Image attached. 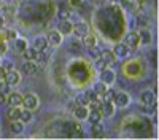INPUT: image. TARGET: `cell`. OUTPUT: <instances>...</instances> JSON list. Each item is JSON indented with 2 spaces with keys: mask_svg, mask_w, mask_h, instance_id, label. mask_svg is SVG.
<instances>
[{
  "mask_svg": "<svg viewBox=\"0 0 159 140\" xmlns=\"http://www.w3.org/2000/svg\"><path fill=\"white\" fill-rule=\"evenodd\" d=\"M37 53H38V51L32 46V48H25L24 51H22V56H24V59L25 61H35V57H37Z\"/></svg>",
  "mask_w": 159,
  "mask_h": 140,
  "instance_id": "obj_17",
  "label": "cell"
},
{
  "mask_svg": "<svg viewBox=\"0 0 159 140\" xmlns=\"http://www.w3.org/2000/svg\"><path fill=\"white\" fill-rule=\"evenodd\" d=\"M24 131V123H21L19 120L11 121V132L13 134H21Z\"/></svg>",
  "mask_w": 159,
  "mask_h": 140,
  "instance_id": "obj_24",
  "label": "cell"
},
{
  "mask_svg": "<svg viewBox=\"0 0 159 140\" xmlns=\"http://www.w3.org/2000/svg\"><path fill=\"white\" fill-rule=\"evenodd\" d=\"M102 113L105 115V116H113V115H115V104H113V102H103Z\"/></svg>",
  "mask_w": 159,
  "mask_h": 140,
  "instance_id": "obj_16",
  "label": "cell"
},
{
  "mask_svg": "<svg viewBox=\"0 0 159 140\" xmlns=\"http://www.w3.org/2000/svg\"><path fill=\"white\" fill-rule=\"evenodd\" d=\"M69 49L72 51L73 54H80V53L83 51V43H81V42H78V40H73V42H70Z\"/></svg>",
  "mask_w": 159,
  "mask_h": 140,
  "instance_id": "obj_20",
  "label": "cell"
},
{
  "mask_svg": "<svg viewBox=\"0 0 159 140\" xmlns=\"http://www.w3.org/2000/svg\"><path fill=\"white\" fill-rule=\"evenodd\" d=\"M96 3H103V0H94Z\"/></svg>",
  "mask_w": 159,
  "mask_h": 140,
  "instance_id": "obj_44",
  "label": "cell"
},
{
  "mask_svg": "<svg viewBox=\"0 0 159 140\" xmlns=\"http://www.w3.org/2000/svg\"><path fill=\"white\" fill-rule=\"evenodd\" d=\"M5 100H7V99H5V96H3L2 93H0V105H2V104H3Z\"/></svg>",
  "mask_w": 159,
  "mask_h": 140,
  "instance_id": "obj_43",
  "label": "cell"
},
{
  "mask_svg": "<svg viewBox=\"0 0 159 140\" xmlns=\"http://www.w3.org/2000/svg\"><path fill=\"white\" fill-rule=\"evenodd\" d=\"M3 25H5V18L0 16V29H3Z\"/></svg>",
  "mask_w": 159,
  "mask_h": 140,
  "instance_id": "obj_42",
  "label": "cell"
},
{
  "mask_svg": "<svg viewBox=\"0 0 159 140\" xmlns=\"http://www.w3.org/2000/svg\"><path fill=\"white\" fill-rule=\"evenodd\" d=\"M124 45L126 46H129V48H135L140 42H139V34H135V32H129L127 35H126V38H124Z\"/></svg>",
  "mask_w": 159,
  "mask_h": 140,
  "instance_id": "obj_10",
  "label": "cell"
},
{
  "mask_svg": "<svg viewBox=\"0 0 159 140\" xmlns=\"http://www.w3.org/2000/svg\"><path fill=\"white\" fill-rule=\"evenodd\" d=\"M19 113H21V110H19L18 107H11V105H10V108L7 110V118L11 120V121H15V120L19 118Z\"/></svg>",
  "mask_w": 159,
  "mask_h": 140,
  "instance_id": "obj_19",
  "label": "cell"
},
{
  "mask_svg": "<svg viewBox=\"0 0 159 140\" xmlns=\"http://www.w3.org/2000/svg\"><path fill=\"white\" fill-rule=\"evenodd\" d=\"M88 96H89V102H97V100L100 99V96H99L96 91H91V93H88Z\"/></svg>",
  "mask_w": 159,
  "mask_h": 140,
  "instance_id": "obj_36",
  "label": "cell"
},
{
  "mask_svg": "<svg viewBox=\"0 0 159 140\" xmlns=\"http://www.w3.org/2000/svg\"><path fill=\"white\" fill-rule=\"evenodd\" d=\"M35 61H38L40 64H46V61H48V54H46V51H38Z\"/></svg>",
  "mask_w": 159,
  "mask_h": 140,
  "instance_id": "obj_32",
  "label": "cell"
},
{
  "mask_svg": "<svg viewBox=\"0 0 159 140\" xmlns=\"http://www.w3.org/2000/svg\"><path fill=\"white\" fill-rule=\"evenodd\" d=\"M86 120H89L91 124L99 123V121L102 120V111H100V110H91V111L88 113V118H86Z\"/></svg>",
  "mask_w": 159,
  "mask_h": 140,
  "instance_id": "obj_18",
  "label": "cell"
},
{
  "mask_svg": "<svg viewBox=\"0 0 159 140\" xmlns=\"http://www.w3.org/2000/svg\"><path fill=\"white\" fill-rule=\"evenodd\" d=\"M22 70H24V73H27V75H34V73H37L38 65H37L35 61H25L24 65H22Z\"/></svg>",
  "mask_w": 159,
  "mask_h": 140,
  "instance_id": "obj_12",
  "label": "cell"
},
{
  "mask_svg": "<svg viewBox=\"0 0 159 140\" xmlns=\"http://www.w3.org/2000/svg\"><path fill=\"white\" fill-rule=\"evenodd\" d=\"M102 97H103V102H113V99H115V91H111V89L107 88V91L102 94Z\"/></svg>",
  "mask_w": 159,
  "mask_h": 140,
  "instance_id": "obj_30",
  "label": "cell"
},
{
  "mask_svg": "<svg viewBox=\"0 0 159 140\" xmlns=\"http://www.w3.org/2000/svg\"><path fill=\"white\" fill-rule=\"evenodd\" d=\"M140 100H142V104H151V102H154V93L147 89V91H143L140 94Z\"/></svg>",
  "mask_w": 159,
  "mask_h": 140,
  "instance_id": "obj_15",
  "label": "cell"
},
{
  "mask_svg": "<svg viewBox=\"0 0 159 140\" xmlns=\"http://www.w3.org/2000/svg\"><path fill=\"white\" fill-rule=\"evenodd\" d=\"M48 40H46V37H42V35H38L34 38V48L37 51H46L48 49Z\"/></svg>",
  "mask_w": 159,
  "mask_h": 140,
  "instance_id": "obj_7",
  "label": "cell"
},
{
  "mask_svg": "<svg viewBox=\"0 0 159 140\" xmlns=\"http://www.w3.org/2000/svg\"><path fill=\"white\" fill-rule=\"evenodd\" d=\"M0 93H2L3 96L10 94V93H11V86H10L7 81H0Z\"/></svg>",
  "mask_w": 159,
  "mask_h": 140,
  "instance_id": "obj_31",
  "label": "cell"
},
{
  "mask_svg": "<svg viewBox=\"0 0 159 140\" xmlns=\"http://www.w3.org/2000/svg\"><path fill=\"white\" fill-rule=\"evenodd\" d=\"M115 80H116V75H115L113 70H110V69H103V70L100 72V81H103L107 86L111 84V83H115Z\"/></svg>",
  "mask_w": 159,
  "mask_h": 140,
  "instance_id": "obj_4",
  "label": "cell"
},
{
  "mask_svg": "<svg viewBox=\"0 0 159 140\" xmlns=\"http://www.w3.org/2000/svg\"><path fill=\"white\" fill-rule=\"evenodd\" d=\"M107 88H108V86L105 84L103 81H97V83L94 84V91H96V93H97V94L102 97V94H103L105 91H107Z\"/></svg>",
  "mask_w": 159,
  "mask_h": 140,
  "instance_id": "obj_28",
  "label": "cell"
},
{
  "mask_svg": "<svg viewBox=\"0 0 159 140\" xmlns=\"http://www.w3.org/2000/svg\"><path fill=\"white\" fill-rule=\"evenodd\" d=\"M88 54H89V57H92V59H97V57L100 56V49H99L97 46H91V48H88Z\"/></svg>",
  "mask_w": 159,
  "mask_h": 140,
  "instance_id": "obj_29",
  "label": "cell"
},
{
  "mask_svg": "<svg viewBox=\"0 0 159 140\" xmlns=\"http://www.w3.org/2000/svg\"><path fill=\"white\" fill-rule=\"evenodd\" d=\"M0 65H2L3 69H7V70H11V69H13V65H11V62H8V61H3L2 64H0Z\"/></svg>",
  "mask_w": 159,
  "mask_h": 140,
  "instance_id": "obj_37",
  "label": "cell"
},
{
  "mask_svg": "<svg viewBox=\"0 0 159 140\" xmlns=\"http://www.w3.org/2000/svg\"><path fill=\"white\" fill-rule=\"evenodd\" d=\"M57 30L61 32V35H70L73 32V24L69 19H62V21H59Z\"/></svg>",
  "mask_w": 159,
  "mask_h": 140,
  "instance_id": "obj_3",
  "label": "cell"
},
{
  "mask_svg": "<svg viewBox=\"0 0 159 140\" xmlns=\"http://www.w3.org/2000/svg\"><path fill=\"white\" fill-rule=\"evenodd\" d=\"M96 62H94V67L99 70V72H102L103 69H107V64H105V61H102L100 57H97V59H94Z\"/></svg>",
  "mask_w": 159,
  "mask_h": 140,
  "instance_id": "obj_33",
  "label": "cell"
},
{
  "mask_svg": "<svg viewBox=\"0 0 159 140\" xmlns=\"http://www.w3.org/2000/svg\"><path fill=\"white\" fill-rule=\"evenodd\" d=\"M91 132H92L94 137H102V134H103V124H102V121L92 124V131Z\"/></svg>",
  "mask_w": 159,
  "mask_h": 140,
  "instance_id": "obj_25",
  "label": "cell"
},
{
  "mask_svg": "<svg viewBox=\"0 0 159 140\" xmlns=\"http://www.w3.org/2000/svg\"><path fill=\"white\" fill-rule=\"evenodd\" d=\"M70 2H72L73 7H80V5H81V0H70Z\"/></svg>",
  "mask_w": 159,
  "mask_h": 140,
  "instance_id": "obj_39",
  "label": "cell"
},
{
  "mask_svg": "<svg viewBox=\"0 0 159 140\" xmlns=\"http://www.w3.org/2000/svg\"><path fill=\"white\" fill-rule=\"evenodd\" d=\"M57 18H59V21H62V19H69V18H70V13H69V10L61 8V10H59V13H57Z\"/></svg>",
  "mask_w": 159,
  "mask_h": 140,
  "instance_id": "obj_35",
  "label": "cell"
},
{
  "mask_svg": "<svg viewBox=\"0 0 159 140\" xmlns=\"http://www.w3.org/2000/svg\"><path fill=\"white\" fill-rule=\"evenodd\" d=\"M137 21H139V24H143V25L147 24V19H143V16H139V19H137Z\"/></svg>",
  "mask_w": 159,
  "mask_h": 140,
  "instance_id": "obj_40",
  "label": "cell"
},
{
  "mask_svg": "<svg viewBox=\"0 0 159 140\" xmlns=\"http://www.w3.org/2000/svg\"><path fill=\"white\" fill-rule=\"evenodd\" d=\"M113 54H115L116 57H119V59L127 57V56L130 54V48H129V46H126L124 43H119V45H116V46H115Z\"/></svg>",
  "mask_w": 159,
  "mask_h": 140,
  "instance_id": "obj_5",
  "label": "cell"
},
{
  "mask_svg": "<svg viewBox=\"0 0 159 140\" xmlns=\"http://www.w3.org/2000/svg\"><path fill=\"white\" fill-rule=\"evenodd\" d=\"M3 81H7L10 86H16V84H19L21 83V75L16 72V70H8V72H5V76H3Z\"/></svg>",
  "mask_w": 159,
  "mask_h": 140,
  "instance_id": "obj_1",
  "label": "cell"
},
{
  "mask_svg": "<svg viewBox=\"0 0 159 140\" xmlns=\"http://www.w3.org/2000/svg\"><path fill=\"white\" fill-rule=\"evenodd\" d=\"M8 37H10V38H16V32H15V30H10V32H8Z\"/></svg>",
  "mask_w": 159,
  "mask_h": 140,
  "instance_id": "obj_41",
  "label": "cell"
},
{
  "mask_svg": "<svg viewBox=\"0 0 159 140\" xmlns=\"http://www.w3.org/2000/svg\"><path fill=\"white\" fill-rule=\"evenodd\" d=\"M3 76H5V69L0 65V81H3Z\"/></svg>",
  "mask_w": 159,
  "mask_h": 140,
  "instance_id": "obj_38",
  "label": "cell"
},
{
  "mask_svg": "<svg viewBox=\"0 0 159 140\" xmlns=\"http://www.w3.org/2000/svg\"><path fill=\"white\" fill-rule=\"evenodd\" d=\"M89 104V96L88 93H80L76 96V105H88Z\"/></svg>",
  "mask_w": 159,
  "mask_h": 140,
  "instance_id": "obj_27",
  "label": "cell"
},
{
  "mask_svg": "<svg viewBox=\"0 0 159 140\" xmlns=\"http://www.w3.org/2000/svg\"><path fill=\"white\" fill-rule=\"evenodd\" d=\"M46 40H48V43L52 45V46H59V45L62 43V35H61L59 30H51V32L48 34V37H46Z\"/></svg>",
  "mask_w": 159,
  "mask_h": 140,
  "instance_id": "obj_6",
  "label": "cell"
},
{
  "mask_svg": "<svg viewBox=\"0 0 159 140\" xmlns=\"http://www.w3.org/2000/svg\"><path fill=\"white\" fill-rule=\"evenodd\" d=\"M113 100L116 102V105H118V107H127V105H129V102H130V97H129L127 93H118V94L115 96Z\"/></svg>",
  "mask_w": 159,
  "mask_h": 140,
  "instance_id": "obj_9",
  "label": "cell"
},
{
  "mask_svg": "<svg viewBox=\"0 0 159 140\" xmlns=\"http://www.w3.org/2000/svg\"><path fill=\"white\" fill-rule=\"evenodd\" d=\"M88 113H89V110H88L86 105H78L75 108V118L76 120H86L88 118Z\"/></svg>",
  "mask_w": 159,
  "mask_h": 140,
  "instance_id": "obj_14",
  "label": "cell"
},
{
  "mask_svg": "<svg viewBox=\"0 0 159 140\" xmlns=\"http://www.w3.org/2000/svg\"><path fill=\"white\" fill-rule=\"evenodd\" d=\"M22 105L27 110H35L38 107V99L35 94H27L25 97H22Z\"/></svg>",
  "mask_w": 159,
  "mask_h": 140,
  "instance_id": "obj_2",
  "label": "cell"
},
{
  "mask_svg": "<svg viewBox=\"0 0 159 140\" xmlns=\"http://www.w3.org/2000/svg\"><path fill=\"white\" fill-rule=\"evenodd\" d=\"M102 61H105V64L107 65H110V64H115L116 61V56L113 54V51H108V49H105V51H100V56H99Z\"/></svg>",
  "mask_w": 159,
  "mask_h": 140,
  "instance_id": "obj_13",
  "label": "cell"
},
{
  "mask_svg": "<svg viewBox=\"0 0 159 140\" xmlns=\"http://www.w3.org/2000/svg\"><path fill=\"white\" fill-rule=\"evenodd\" d=\"M73 32L76 37H84L86 34H89V25L86 22H76L73 24Z\"/></svg>",
  "mask_w": 159,
  "mask_h": 140,
  "instance_id": "obj_8",
  "label": "cell"
},
{
  "mask_svg": "<svg viewBox=\"0 0 159 140\" xmlns=\"http://www.w3.org/2000/svg\"><path fill=\"white\" fill-rule=\"evenodd\" d=\"M21 123H30L32 121V110H21V113H19V118H18Z\"/></svg>",
  "mask_w": 159,
  "mask_h": 140,
  "instance_id": "obj_21",
  "label": "cell"
},
{
  "mask_svg": "<svg viewBox=\"0 0 159 140\" xmlns=\"http://www.w3.org/2000/svg\"><path fill=\"white\" fill-rule=\"evenodd\" d=\"M96 43H97V40H96V37H94V35L86 34V35L83 37V46L91 48V46H96Z\"/></svg>",
  "mask_w": 159,
  "mask_h": 140,
  "instance_id": "obj_22",
  "label": "cell"
},
{
  "mask_svg": "<svg viewBox=\"0 0 159 140\" xmlns=\"http://www.w3.org/2000/svg\"><path fill=\"white\" fill-rule=\"evenodd\" d=\"M143 110H145V113H148V115H153V113L156 111V102H151V104H145Z\"/></svg>",
  "mask_w": 159,
  "mask_h": 140,
  "instance_id": "obj_34",
  "label": "cell"
},
{
  "mask_svg": "<svg viewBox=\"0 0 159 140\" xmlns=\"http://www.w3.org/2000/svg\"><path fill=\"white\" fill-rule=\"evenodd\" d=\"M7 100H8V104H10L11 107H19V105H22V96H21L19 93H10Z\"/></svg>",
  "mask_w": 159,
  "mask_h": 140,
  "instance_id": "obj_11",
  "label": "cell"
},
{
  "mask_svg": "<svg viewBox=\"0 0 159 140\" xmlns=\"http://www.w3.org/2000/svg\"><path fill=\"white\" fill-rule=\"evenodd\" d=\"M27 48V40H24V38H16L15 40V49L18 53H22V51Z\"/></svg>",
  "mask_w": 159,
  "mask_h": 140,
  "instance_id": "obj_26",
  "label": "cell"
},
{
  "mask_svg": "<svg viewBox=\"0 0 159 140\" xmlns=\"http://www.w3.org/2000/svg\"><path fill=\"white\" fill-rule=\"evenodd\" d=\"M139 42L142 43V45H148L150 42H151V34L148 32V30H140V35H139Z\"/></svg>",
  "mask_w": 159,
  "mask_h": 140,
  "instance_id": "obj_23",
  "label": "cell"
}]
</instances>
